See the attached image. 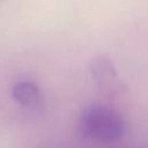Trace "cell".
<instances>
[{"label": "cell", "mask_w": 148, "mask_h": 148, "mask_svg": "<svg viewBox=\"0 0 148 148\" xmlns=\"http://www.w3.org/2000/svg\"><path fill=\"white\" fill-rule=\"evenodd\" d=\"M79 128L86 139L101 145L118 142L126 134V123L121 114L99 104L90 105L82 111Z\"/></svg>", "instance_id": "6da1fadb"}, {"label": "cell", "mask_w": 148, "mask_h": 148, "mask_svg": "<svg viewBox=\"0 0 148 148\" xmlns=\"http://www.w3.org/2000/svg\"><path fill=\"white\" fill-rule=\"evenodd\" d=\"M90 73L101 91L108 96H119L125 90L112 61L106 57H97L90 62Z\"/></svg>", "instance_id": "7a4b0ae2"}, {"label": "cell", "mask_w": 148, "mask_h": 148, "mask_svg": "<svg viewBox=\"0 0 148 148\" xmlns=\"http://www.w3.org/2000/svg\"><path fill=\"white\" fill-rule=\"evenodd\" d=\"M13 98L24 108H37L42 102V94L38 86L31 81L17 82L12 89Z\"/></svg>", "instance_id": "3957f363"}]
</instances>
